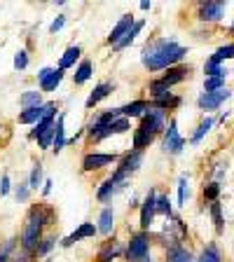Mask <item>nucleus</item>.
Returning <instances> with one entry per match:
<instances>
[{
    "label": "nucleus",
    "mask_w": 234,
    "mask_h": 262,
    "mask_svg": "<svg viewBox=\"0 0 234 262\" xmlns=\"http://www.w3.org/2000/svg\"><path fill=\"white\" fill-rule=\"evenodd\" d=\"M229 96H232V92L223 87V89H218V92H204L197 103H199V108L202 110H216V108H220Z\"/></svg>",
    "instance_id": "6e6552de"
},
{
    "label": "nucleus",
    "mask_w": 234,
    "mask_h": 262,
    "mask_svg": "<svg viewBox=\"0 0 234 262\" xmlns=\"http://www.w3.org/2000/svg\"><path fill=\"white\" fill-rule=\"evenodd\" d=\"M0 262H10V257H7V255H3V253H0Z\"/></svg>",
    "instance_id": "09e8293b"
},
{
    "label": "nucleus",
    "mask_w": 234,
    "mask_h": 262,
    "mask_svg": "<svg viewBox=\"0 0 234 262\" xmlns=\"http://www.w3.org/2000/svg\"><path fill=\"white\" fill-rule=\"evenodd\" d=\"M220 194V185L218 183H208L206 187H204V199H208V202H216Z\"/></svg>",
    "instance_id": "58836bf2"
},
{
    "label": "nucleus",
    "mask_w": 234,
    "mask_h": 262,
    "mask_svg": "<svg viewBox=\"0 0 234 262\" xmlns=\"http://www.w3.org/2000/svg\"><path fill=\"white\" fill-rule=\"evenodd\" d=\"M166 255H169V262H195V257H192L190 253H187L180 244H174V246H171Z\"/></svg>",
    "instance_id": "bb28decb"
},
{
    "label": "nucleus",
    "mask_w": 234,
    "mask_h": 262,
    "mask_svg": "<svg viewBox=\"0 0 234 262\" xmlns=\"http://www.w3.org/2000/svg\"><path fill=\"white\" fill-rule=\"evenodd\" d=\"M199 262H223V257H220V251L216 244H208L206 248H204L202 253H199V257H197Z\"/></svg>",
    "instance_id": "cd10ccee"
},
{
    "label": "nucleus",
    "mask_w": 234,
    "mask_h": 262,
    "mask_svg": "<svg viewBox=\"0 0 234 262\" xmlns=\"http://www.w3.org/2000/svg\"><path fill=\"white\" fill-rule=\"evenodd\" d=\"M126 129H129V120L126 117H117L113 122V134H124Z\"/></svg>",
    "instance_id": "79ce46f5"
},
{
    "label": "nucleus",
    "mask_w": 234,
    "mask_h": 262,
    "mask_svg": "<svg viewBox=\"0 0 234 262\" xmlns=\"http://www.w3.org/2000/svg\"><path fill=\"white\" fill-rule=\"evenodd\" d=\"M96 232H98V229H96V225H94V223H82L80 227H77L75 232H73V234H68L63 241H61V246H66V248H68V246H73L75 241H80V239H89V236H94Z\"/></svg>",
    "instance_id": "dca6fc26"
},
{
    "label": "nucleus",
    "mask_w": 234,
    "mask_h": 262,
    "mask_svg": "<svg viewBox=\"0 0 234 262\" xmlns=\"http://www.w3.org/2000/svg\"><path fill=\"white\" fill-rule=\"evenodd\" d=\"M45 262H49V260H45Z\"/></svg>",
    "instance_id": "3c124183"
},
{
    "label": "nucleus",
    "mask_w": 234,
    "mask_h": 262,
    "mask_svg": "<svg viewBox=\"0 0 234 262\" xmlns=\"http://www.w3.org/2000/svg\"><path fill=\"white\" fill-rule=\"evenodd\" d=\"M110 92H113V84H108V82H103V84H98L96 89H94L92 94H89V98H87V108H94V105H98L103 98H108L110 96Z\"/></svg>",
    "instance_id": "412c9836"
},
{
    "label": "nucleus",
    "mask_w": 234,
    "mask_h": 262,
    "mask_svg": "<svg viewBox=\"0 0 234 262\" xmlns=\"http://www.w3.org/2000/svg\"><path fill=\"white\" fill-rule=\"evenodd\" d=\"M157 213H162V215H166V218L171 215V202H169V196L166 194L157 196Z\"/></svg>",
    "instance_id": "e433bc0d"
},
{
    "label": "nucleus",
    "mask_w": 234,
    "mask_h": 262,
    "mask_svg": "<svg viewBox=\"0 0 234 262\" xmlns=\"http://www.w3.org/2000/svg\"><path fill=\"white\" fill-rule=\"evenodd\" d=\"M113 225H115V211L110 206H105L103 211H101V215H98L96 229L101 234H110V232H113Z\"/></svg>",
    "instance_id": "4be33fe9"
},
{
    "label": "nucleus",
    "mask_w": 234,
    "mask_h": 262,
    "mask_svg": "<svg viewBox=\"0 0 234 262\" xmlns=\"http://www.w3.org/2000/svg\"><path fill=\"white\" fill-rule=\"evenodd\" d=\"M223 84H225V77H206L204 89L206 92H218V89H223Z\"/></svg>",
    "instance_id": "ea45409f"
},
{
    "label": "nucleus",
    "mask_w": 234,
    "mask_h": 262,
    "mask_svg": "<svg viewBox=\"0 0 234 262\" xmlns=\"http://www.w3.org/2000/svg\"><path fill=\"white\" fill-rule=\"evenodd\" d=\"M143 26H145V24H143V21H136V24H134V28H131L129 33H126V35L120 40V42L115 45V49H124V47H129V45L134 42V40H136V35H138V33L143 31Z\"/></svg>",
    "instance_id": "c85d7f7f"
},
{
    "label": "nucleus",
    "mask_w": 234,
    "mask_h": 262,
    "mask_svg": "<svg viewBox=\"0 0 234 262\" xmlns=\"http://www.w3.org/2000/svg\"><path fill=\"white\" fill-rule=\"evenodd\" d=\"M117 155H105V152H89L84 155V159H82V169L84 171H98L103 169V166H110V164L117 162Z\"/></svg>",
    "instance_id": "1a4fd4ad"
},
{
    "label": "nucleus",
    "mask_w": 234,
    "mask_h": 262,
    "mask_svg": "<svg viewBox=\"0 0 234 262\" xmlns=\"http://www.w3.org/2000/svg\"><path fill=\"white\" fill-rule=\"evenodd\" d=\"M211 126H213V120H211V117H206V120H204V122H202V124L197 126V131H195V136H192V143H195V145H197V143L202 141V138H204V136H206L208 131H211Z\"/></svg>",
    "instance_id": "72a5a7b5"
},
{
    "label": "nucleus",
    "mask_w": 234,
    "mask_h": 262,
    "mask_svg": "<svg viewBox=\"0 0 234 262\" xmlns=\"http://www.w3.org/2000/svg\"><path fill=\"white\" fill-rule=\"evenodd\" d=\"M211 215H213V223H216V229L218 232H223V227H225V220H223V215H220V204L218 202H213L211 204Z\"/></svg>",
    "instance_id": "4c0bfd02"
},
{
    "label": "nucleus",
    "mask_w": 234,
    "mask_h": 262,
    "mask_svg": "<svg viewBox=\"0 0 234 262\" xmlns=\"http://www.w3.org/2000/svg\"><path fill=\"white\" fill-rule=\"evenodd\" d=\"M225 59H234V45H225V47H220L208 61H213V63L220 66V61H225Z\"/></svg>",
    "instance_id": "7c9ffc66"
},
{
    "label": "nucleus",
    "mask_w": 234,
    "mask_h": 262,
    "mask_svg": "<svg viewBox=\"0 0 234 262\" xmlns=\"http://www.w3.org/2000/svg\"><path fill=\"white\" fill-rule=\"evenodd\" d=\"M26 66H28V52H26V49H19V52H16V56H14V68H16V71H24Z\"/></svg>",
    "instance_id": "a19ab883"
},
{
    "label": "nucleus",
    "mask_w": 234,
    "mask_h": 262,
    "mask_svg": "<svg viewBox=\"0 0 234 262\" xmlns=\"http://www.w3.org/2000/svg\"><path fill=\"white\" fill-rule=\"evenodd\" d=\"M162 147H164V152H166V155L183 152V147H185V138L178 134V124H176V122H171L169 129H166V134H164Z\"/></svg>",
    "instance_id": "0eeeda50"
},
{
    "label": "nucleus",
    "mask_w": 234,
    "mask_h": 262,
    "mask_svg": "<svg viewBox=\"0 0 234 262\" xmlns=\"http://www.w3.org/2000/svg\"><path fill=\"white\" fill-rule=\"evenodd\" d=\"M38 80H40V89L42 92H54L56 87L61 84V80H63V71H59V68H42V71L38 73Z\"/></svg>",
    "instance_id": "9b49d317"
},
{
    "label": "nucleus",
    "mask_w": 234,
    "mask_h": 262,
    "mask_svg": "<svg viewBox=\"0 0 234 262\" xmlns=\"http://www.w3.org/2000/svg\"><path fill=\"white\" fill-rule=\"evenodd\" d=\"M134 24H136V21H134V16H131V14H124V16H122V19H120V21L115 24V28H113V31H110V35H108V42L115 47V45L120 42V40L124 38L126 33H129L131 28H134Z\"/></svg>",
    "instance_id": "4468645a"
},
{
    "label": "nucleus",
    "mask_w": 234,
    "mask_h": 262,
    "mask_svg": "<svg viewBox=\"0 0 234 262\" xmlns=\"http://www.w3.org/2000/svg\"><path fill=\"white\" fill-rule=\"evenodd\" d=\"M147 110H150V103H147V101H134V103L120 108V115L129 120V117H143Z\"/></svg>",
    "instance_id": "aec40b11"
},
{
    "label": "nucleus",
    "mask_w": 234,
    "mask_h": 262,
    "mask_svg": "<svg viewBox=\"0 0 234 262\" xmlns=\"http://www.w3.org/2000/svg\"><path fill=\"white\" fill-rule=\"evenodd\" d=\"M155 213H157V194H155V190H150L141 206V227L143 229H150V225L155 220Z\"/></svg>",
    "instance_id": "f8f14e48"
},
{
    "label": "nucleus",
    "mask_w": 234,
    "mask_h": 262,
    "mask_svg": "<svg viewBox=\"0 0 234 262\" xmlns=\"http://www.w3.org/2000/svg\"><path fill=\"white\" fill-rule=\"evenodd\" d=\"M16 199H19V202H26V199H28V183H26V185L16 187Z\"/></svg>",
    "instance_id": "c03bdc74"
},
{
    "label": "nucleus",
    "mask_w": 234,
    "mask_h": 262,
    "mask_svg": "<svg viewBox=\"0 0 234 262\" xmlns=\"http://www.w3.org/2000/svg\"><path fill=\"white\" fill-rule=\"evenodd\" d=\"M141 124H145L147 129L157 136L159 131L166 129V126H164L166 124V110H159V108H153V105H150V110L141 117Z\"/></svg>",
    "instance_id": "9d476101"
},
{
    "label": "nucleus",
    "mask_w": 234,
    "mask_h": 262,
    "mask_svg": "<svg viewBox=\"0 0 234 262\" xmlns=\"http://www.w3.org/2000/svg\"><path fill=\"white\" fill-rule=\"evenodd\" d=\"M54 244H56V236H47V239H42L38 244V248H35V253H33V255H35V257H45L49 251H52V248H54Z\"/></svg>",
    "instance_id": "473e14b6"
},
{
    "label": "nucleus",
    "mask_w": 234,
    "mask_h": 262,
    "mask_svg": "<svg viewBox=\"0 0 234 262\" xmlns=\"http://www.w3.org/2000/svg\"><path fill=\"white\" fill-rule=\"evenodd\" d=\"M187 194H190V187H187V176H183L178 183V206H185Z\"/></svg>",
    "instance_id": "c9c22d12"
},
{
    "label": "nucleus",
    "mask_w": 234,
    "mask_h": 262,
    "mask_svg": "<svg viewBox=\"0 0 234 262\" xmlns=\"http://www.w3.org/2000/svg\"><path fill=\"white\" fill-rule=\"evenodd\" d=\"M7 192H10V176H3V180H0V194L5 196Z\"/></svg>",
    "instance_id": "a18cd8bd"
},
{
    "label": "nucleus",
    "mask_w": 234,
    "mask_h": 262,
    "mask_svg": "<svg viewBox=\"0 0 234 262\" xmlns=\"http://www.w3.org/2000/svg\"><path fill=\"white\" fill-rule=\"evenodd\" d=\"M120 255H122V246L113 239L103 246V251L98 253V262H113L115 257H120Z\"/></svg>",
    "instance_id": "5701e85b"
},
{
    "label": "nucleus",
    "mask_w": 234,
    "mask_h": 262,
    "mask_svg": "<svg viewBox=\"0 0 234 262\" xmlns=\"http://www.w3.org/2000/svg\"><path fill=\"white\" fill-rule=\"evenodd\" d=\"M126 180H129V176L120 173V171H115V173L110 176L108 180H105L103 185L98 187V192H96L98 202H110V199H113L117 192H122L126 187Z\"/></svg>",
    "instance_id": "20e7f679"
},
{
    "label": "nucleus",
    "mask_w": 234,
    "mask_h": 262,
    "mask_svg": "<svg viewBox=\"0 0 234 262\" xmlns=\"http://www.w3.org/2000/svg\"><path fill=\"white\" fill-rule=\"evenodd\" d=\"M92 75H94V63H92V61H82V63L75 68L73 80H75V84H84V82H87Z\"/></svg>",
    "instance_id": "393cba45"
},
{
    "label": "nucleus",
    "mask_w": 234,
    "mask_h": 262,
    "mask_svg": "<svg viewBox=\"0 0 234 262\" xmlns=\"http://www.w3.org/2000/svg\"><path fill=\"white\" fill-rule=\"evenodd\" d=\"M153 141H155V134L147 129L145 124H141L136 131H134V150H141L143 152V147H147Z\"/></svg>",
    "instance_id": "6ab92c4d"
},
{
    "label": "nucleus",
    "mask_w": 234,
    "mask_h": 262,
    "mask_svg": "<svg viewBox=\"0 0 234 262\" xmlns=\"http://www.w3.org/2000/svg\"><path fill=\"white\" fill-rule=\"evenodd\" d=\"M190 73H192V68H190V66H187V68H185V66H180V68H169V73H166V75H164V77H159V84H164V87H174V84H178V82H183V80H185V77L187 75H190Z\"/></svg>",
    "instance_id": "f3484780"
},
{
    "label": "nucleus",
    "mask_w": 234,
    "mask_h": 262,
    "mask_svg": "<svg viewBox=\"0 0 234 262\" xmlns=\"http://www.w3.org/2000/svg\"><path fill=\"white\" fill-rule=\"evenodd\" d=\"M185 54L187 49L180 47L174 38H162L147 42L141 59L147 71H162V68H174V63H178Z\"/></svg>",
    "instance_id": "f257e3e1"
},
{
    "label": "nucleus",
    "mask_w": 234,
    "mask_h": 262,
    "mask_svg": "<svg viewBox=\"0 0 234 262\" xmlns=\"http://www.w3.org/2000/svg\"><path fill=\"white\" fill-rule=\"evenodd\" d=\"M54 124H56V122H54V117H47V120L38 122V124L33 126V131H31V138H35V141H38V138H42L49 129H54Z\"/></svg>",
    "instance_id": "c756f323"
},
{
    "label": "nucleus",
    "mask_w": 234,
    "mask_h": 262,
    "mask_svg": "<svg viewBox=\"0 0 234 262\" xmlns=\"http://www.w3.org/2000/svg\"><path fill=\"white\" fill-rule=\"evenodd\" d=\"M56 113V103H42L38 105V108H31V110H24L22 115H19V122L22 124H38V122L47 120V117H54Z\"/></svg>",
    "instance_id": "39448f33"
},
{
    "label": "nucleus",
    "mask_w": 234,
    "mask_h": 262,
    "mask_svg": "<svg viewBox=\"0 0 234 262\" xmlns=\"http://www.w3.org/2000/svg\"><path fill=\"white\" fill-rule=\"evenodd\" d=\"M42 192H45V194H49V192H52V180H45V187H42Z\"/></svg>",
    "instance_id": "de8ad7c7"
},
{
    "label": "nucleus",
    "mask_w": 234,
    "mask_h": 262,
    "mask_svg": "<svg viewBox=\"0 0 234 262\" xmlns=\"http://www.w3.org/2000/svg\"><path fill=\"white\" fill-rule=\"evenodd\" d=\"M24 110H31V108H38L42 105V92H24L22 98H19Z\"/></svg>",
    "instance_id": "a878e982"
},
{
    "label": "nucleus",
    "mask_w": 234,
    "mask_h": 262,
    "mask_svg": "<svg viewBox=\"0 0 234 262\" xmlns=\"http://www.w3.org/2000/svg\"><path fill=\"white\" fill-rule=\"evenodd\" d=\"M204 71H206V77H227V71H225L223 66L213 63V61H206Z\"/></svg>",
    "instance_id": "f704fd0d"
},
{
    "label": "nucleus",
    "mask_w": 234,
    "mask_h": 262,
    "mask_svg": "<svg viewBox=\"0 0 234 262\" xmlns=\"http://www.w3.org/2000/svg\"><path fill=\"white\" fill-rule=\"evenodd\" d=\"M14 244H16V239H10L5 246H3V251H0V253H3V255H7V253H10L12 248H14Z\"/></svg>",
    "instance_id": "49530a36"
},
{
    "label": "nucleus",
    "mask_w": 234,
    "mask_h": 262,
    "mask_svg": "<svg viewBox=\"0 0 234 262\" xmlns=\"http://www.w3.org/2000/svg\"><path fill=\"white\" fill-rule=\"evenodd\" d=\"M141 162H143V152H141V150H131V152H126L124 157L120 159L117 171H120V173H124V176H131L134 171H138Z\"/></svg>",
    "instance_id": "2eb2a0df"
},
{
    "label": "nucleus",
    "mask_w": 234,
    "mask_h": 262,
    "mask_svg": "<svg viewBox=\"0 0 234 262\" xmlns=\"http://www.w3.org/2000/svg\"><path fill=\"white\" fill-rule=\"evenodd\" d=\"M66 115H59V120H56V126H54V152H61L66 145H68V138H66Z\"/></svg>",
    "instance_id": "a211bd4d"
},
{
    "label": "nucleus",
    "mask_w": 234,
    "mask_h": 262,
    "mask_svg": "<svg viewBox=\"0 0 234 262\" xmlns=\"http://www.w3.org/2000/svg\"><path fill=\"white\" fill-rule=\"evenodd\" d=\"M80 54H82V49L77 47H68L63 52V56H61V61H59V71H68V68H71V66H75V61L80 59Z\"/></svg>",
    "instance_id": "b1692460"
},
{
    "label": "nucleus",
    "mask_w": 234,
    "mask_h": 262,
    "mask_svg": "<svg viewBox=\"0 0 234 262\" xmlns=\"http://www.w3.org/2000/svg\"><path fill=\"white\" fill-rule=\"evenodd\" d=\"M150 253V239L145 234H134L129 239V246H126V260L131 262H141L143 257H147Z\"/></svg>",
    "instance_id": "423d86ee"
},
{
    "label": "nucleus",
    "mask_w": 234,
    "mask_h": 262,
    "mask_svg": "<svg viewBox=\"0 0 234 262\" xmlns=\"http://www.w3.org/2000/svg\"><path fill=\"white\" fill-rule=\"evenodd\" d=\"M117 117H122L120 108H117V110H108V113L98 115L96 120L89 124V129H87L89 143H98V141H103V138L113 136V122L117 120Z\"/></svg>",
    "instance_id": "7ed1b4c3"
},
{
    "label": "nucleus",
    "mask_w": 234,
    "mask_h": 262,
    "mask_svg": "<svg viewBox=\"0 0 234 262\" xmlns=\"http://www.w3.org/2000/svg\"><path fill=\"white\" fill-rule=\"evenodd\" d=\"M52 215H54L52 208H45L42 204H38V206H33L31 211H28L26 227H24L22 239H19V246H22V251L26 253V255L35 253L38 244L42 241V227L52 223Z\"/></svg>",
    "instance_id": "f03ea898"
},
{
    "label": "nucleus",
    "mask_w": 234,
    "mask_h": 262,
    "mask_svg": "<svg viewBox=\"0 0 234 262\" xmlns=\"http://www.w3.org/2000/svg\"><path fill=\"white\" fill-rule=\"evenodd\" d=\"M63 24H66V16H56L54 21H52V26H49V33H59L63 28Z\"/></svg>",
    "instance_id": "37998d69"
},
{
    "label": "nucleus",
    "mask_w": 234,
    "mask_h": 262,
    "mask_svg": "<svg viewBox=\"0 0 234 262\" xmlns=\"http://www.w3.org/2000/svg\"><path fill=\"white\" fill-rule=\"evenodd\" d=\"M225 3H202L199 5V19L202 21H220L225 16Z\"/></svg>",
    "instance_id": "ddd939ff"
},
{
    "label": "nucleus",
    "mask_w": 234,
    "mask_h": 262,
    "mask_svg": "<svg viewBox=\"0 0 234 262\" xmlns=\"http://www.w3.org/2000/svg\"><path fill=\"white\" fill-rule=\"evenodd\" d=\"M141 262H153V260H150V257H143V260Z\"/></svg>",
    "instance_id": "8fccbe9b"
},
{
    "label": "nucleus",
    "mask_w": 234,
    "mask_h": 262,
    "mask_svg": "<svg viewBox=\"0 0 234 262\" xmlns=\"http://www.w3.org/2000/svg\"><path fill=\"white\" fill-rule=\"evenodd\" d=\"M40 185H42V166L35 164L31 169V178H28V190H38Z\"/></svg>",
    "instance_id": "2f4dec72"
}]
</instances>
